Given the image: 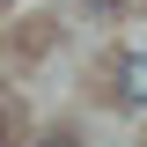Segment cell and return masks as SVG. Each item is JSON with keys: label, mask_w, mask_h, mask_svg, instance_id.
I'll list each match as a JSON object with an SVG mask.
<instances>
[{"label": "cell", "mask_w": 147, "mask_h": 147, "mask_svg": "<svg viewBox=\"0 0 147 147\" xmlns=\"http://www.w3.org/2000/svg\"><path fill=\"white\" fill-rule=\"evenodd\" d=\"M118 103H125V110H147V52H125V59H118Z\"/></svg>", "instance_id": "6da1fadb"}, {"label": "cell", "mask_w": 147, "mask_h": 147, "mask_svg": "<svg viewBox=\"0 0 147 147\" xmlns=\"http://www.w3.org/2000/svg\"><path fill=\"white\" fill-rule=\"evenodd\" d=\"M88 7H118V0H88Z\"/></svg>", "instance_id": "7a4b0ae2"}, {"label": "cell", "mask_w": 147, "mask_h": 147, "mask_svg": "<svg viewBox=\"0 0 147 147\" xmlns=\"http://www.w3.org/2000/svg\"><path fill=\"white\" fill-rule=\"evenodd\" d=\"M0 125H7V118H0Z\"/></svg>", "instance_id": "3957f363"}, {"label": "cell", "mask_w": 147, "mask_h": 147, "mask_svg": "<svg viewBox=\"0 0 147 147\" xmlns=\"http://www.w3.org/2000/svg\"><path fill=\"white\" fill-rule=\"evenodd\" d=\"M0 7H7V0H0Z\"/></svg>", "instance_id": "277c9868"}]
</instances>
